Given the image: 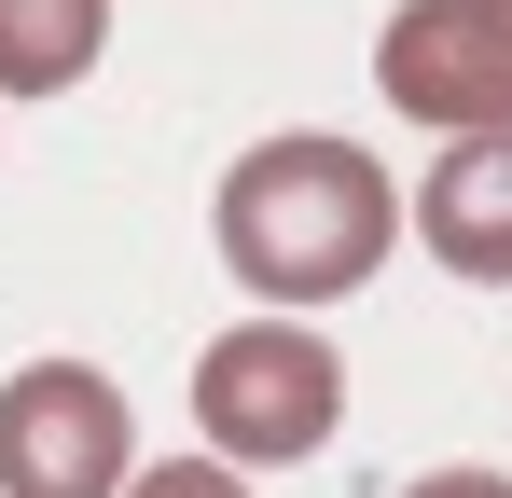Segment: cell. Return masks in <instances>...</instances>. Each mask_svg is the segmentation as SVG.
Instances as JSON below:
<instances>
[{
  "label": "cell",
  "mask_w": 512,
  "mask_h": 498,
  "mask_svg": "<svg viewBox=\"0 0 512 498\" xmlns=\"http://www.w3.org/2000/svg\"><path fill=\"white\" fill-rule=\"evenodd\" d=\"M125 498H250V485H236V457H153V471H125Z\"/></svg>",
  "instance_id": "52a82bcc"
},
{
  "label": "cell",
  "mask_w": 512,
  "mask_h": 498,
  "mask_svg": "<svg viewBox=\"0 0 512 498\" xmlns=\"http://www.w3.org/2000/svg\"><path fill=\"white\" fill-rule=\"evenodd\" d=\"M194 429L236 471H291V457H319L346 429V360L319 346L305 305L236 319V332H208V360H194Z\"/></svg>",
  "instance_id": "7a4b0ae2"
},
{
  "label": "cell",
  "mask_w": 512,
  "mask_h": 498,
  "mask_svg": "<svg viewBox=\"0 0 512 498\" xmlns=\"http://www.w3.org/2000/svg\"><path fill=\"white\" fill-rule=\"evenodd\" d=\"M402 498H512V471H416Z\"/></svg>",
  "instance_id": "ba28073f"
},
{
  "label": "cell",
  "mask_w": 512,
  "mask_h": 498,
  "mask_svg": "<svg viewBox=\"0 0 512 498\" xmlns=\"http://www.w3.org/2000/svg\"><path fill=\"white\" fill-rule=\"evenodd\" d=\"M374 97L402 125H512V0H402L374 28Z\"/></svg>",
  "instance_id": "277c9868"
},
{
  "label": "cell",
  "mask_w": 512,
  "mask_h": 498,
  "mask_svg": "<svg viewBox=\"0 0 512 498\" xmlns=\"http://www.w3.org/2000/svg\"><path fill=\"white\" fill-rule=\"evenodd\" d=\"M416 236L443 277L512 291V125H457L443 139V166L416 180Z\"/></svg>",
  "instance_id": "5b68a950"
},
{
  "label": "cell",
  "mask_w": 512,
  "mask_h": 498,
  "mask_svg": "<svg viewBox=\"0 0 512 498\" xmlns=\"http://www.w3.org/2000/svg\"><path fill=\"white\" fill-rule=\"evenodd\" d=\"M139 415L97 360H28L0 374V498H125Z\"/></svg>",
  "instance_id": "3957f363"
},
{
  "label": "cell",
  "mask_w": 512,
  "mask_h": 498,
  "mask_svg": "<svg viewBox=\"0 0 512 498\" xmlns=\"http://www.w3.org/2000/svg\"><path fill=\"white\" fill-rule=\"evenodd\" d=\"M208 236H222L250 305H346L402 249V180L360 139H333V125H277V139H250L222 166Z\"/></svg>",
  "instance_id": "6da1fadb"
},
{
  "label": "cell",
  "mask_w": 512,
  "mask_h": 498,
  "mask_svg": "<svg viewBox=\"0 0 512 498\" xmlns=\"http://www.w3.org/2000/svg\"><path fill=\"white\" fill-rule=\"evenodd\" d=\"M111 56V0H0V97H70Z\"/></svg>",
  "instance_id": "8992f818"
}]
</instances>
